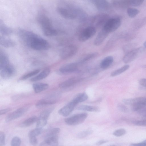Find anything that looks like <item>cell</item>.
I'll use <instances>...</instances> for the list:
<instances>
[{
    "label": "cell",
    "mask_w": 146,
    "mask_h": 146,
    "mask_svg": "<svg viewBox=\"0 0 146 146\" xmlns=\"http://www.w3.org/2000/svg\"><path fill=\"white\" fill-rule=\"evenodd\" d=\"M19 35L24 43L31 48L37 50L48 49L50 44L48 42L35 33L27 30L19 29Z\"/></svg>",
    "instance_id": "cell-1"
},
{
    "label": "cell",
    "mask_w": 146,
    "mask_h": 146,
    "mask_svg": "<svg viewBox=\"0 0 146 146\" xmlns=\"http://www.w3.org/2000/svg\"><path fill=\"white\" fill-rule=\"evenodd\" d=\"M37 21L44 34L47 36H52L56 35L57 31L53 27L50 19L45 15H39Z\"/></svg>",
    "instance_id": "cell-2"
},
{
    "label": "cell",
    "mask_w": 146,
    "mask_h": 146,
    "mask_svg": "<svg viewBox=\"0 0 146 146\" xmlns=\"http://www.w3.org/2000/svg\"><path fill=\"white\" fill-rule=\"evenodd\" d=\"M87 116V114L85 113L77 114L66 118L64 121L66 124L69 125H77L83 123Z\"/></svg>",
    "instance_id": "cell-3"
},
{
    "label": "cell",
    "mask_w": 146,
    "mask_h": 146,
    "mask_svg": "<svg viewBox=\"0 0 146 146\" xmlns=\"http://www.w3.org/2000/svg\"><path fill=\"white\" fill-rule=\"evenodd\" d=\"M121 24V21L119 18H112L108 20L102 29L109 33L116 31L119 27Z\"/></svg>",
    "instance_id": "cell-4"
},
{
    "label": "cell",
    "mask_w": 146,
    "mask_h": 146,
    "mask_svg": "<svg viewBox=\"0 0 146 146\" xmlns=\"http://www.w3.org/2000/svg\"><path fill=\"white\" fill-rule=\"evenodd\" d=\"M145 48L142 47L134 49L127 53L123 57L122 60L124 63L127 64L135 59L139 55L144 52Z\"/></svg>",
    "instance_id": "cell-5"
},
{
    "label": "cell",
    "mask_w": 146,
    "mask_h": 146,
    "mask_svg": "<svg viewBox=\"0 0 146 146\" xmlns=\"http://www.w3.org/2000/svg\"><path fill=\"white\" fill-rule=\"evenodd\" d=\"M56 10L60 15L66 19H73L77 16L76 12L63 5H59L57 7Z\"/></svg>",
    "instance_id": "cell-6"
},
{
    "label": "cell",
    "mask_w": 146,
    "mask_h": 146,
    "mask_svg": "<svg viewBox=\"0 0 146 146\" xmlns=\"http://www.w3.org/2000/svg\"><path fill=\"white\" fill-rule=\"evenodd\" d=\"M16 73L15 68L10 63L0 68V74L3 79H9L14 76Z\"/></svg>",
    "instance_id": "cell-7"
},
{
    "label": "cell",
    "mask_w": 146,
    "mask_h": 146,
    "mask_svg": "<svg viewBox=\"0 0 146 146\" xmlns=\"http://www.w3.org/2000/svg\"><path fill=\"white\" fill-rule=\"evenodd\" d=\"M78 50L76 46L73 45H68L64 48L61 50L60 56L63 59L70 58L75 55Z\"/></svg>",
    "instance_id": "cell-8"
},
{
    "label": "cell",
    "mask_w": 146,
    "mask_h": 146,
    "mask_svg": "<svg viewBox=\"0 0 146 146\" xmlns=\"http://www.w3.org/2000/svg\"><path fill=\"white\" fill-rule=\"evenodd\" d=\"M95 28L93 26H89L84 29L80 33L78 40L81 42L86 41L92 37L96 34Z\"/></svg>",
    "instance_id": "cell-9"
},
{
    "label": "cell",
    "mask_w": 146,
    "mask_h": 146,
    "mask_svg": "<svg viewBox=\"0 0 146 146\" xmlns=\"http://www.w3.org/2000/svg\"><path fill=\"white\" fill-rule=\"evenodd\" d=\"M28 109V108L26 107H22L17 109L6 116L5 121L9 122L19 118L26 113Z\"/></svg>",
    "instance_id": "cell-10"
},
{
    "label": "cell",
    "mask_w": 146,
    "mask_h": 146,
    "mask_svg": "<svg viewBox=\"0 0 146 146\" xmlns=\"http://www.w3.org/2000/svg\"><path fill=\"white\" fill-rule=\"evenodd\" d=\"M78 64L76 63H72L64 64L61 66L59 69L61 73L67 74H70L77 71Z\"/></svg>",
    "instance_id": "cell-11"
},
{
    "label": "cell",
    "mask_w": 146,
    "mask_h": 146,
    "mask_svg": "<svg viewBox=\"0 0 146 146\" xmlns=\"http://www.w3.org/2000/svg\"><path fill=\"white\" fill-rule=\"evenodd\" d=\"M77 104L72 100L58 111V113L60 115L66 117L69 115L73 111Z\"/></svg>",
    "instance_id": "cell-12"
},
{
    "label": "cell",
    "mask_w": 146,
    "mask_h": 146,
    "mask_svg": "<svg viewBox=\"0 0 146 146\" xmlns=\"http://www.w3.org/2000/svg\"><path fill=\"white\" fill-rule=\"evenodd\" d=\"M82 78L78 77H73L61 82L59 87L62 89H66L80 82Z\"/></svg>",
    "instance_id": "cell-13"
},
{
    "label": "cell",
    "mask_w": 146,
    "mask_h": 146,
    "mask_svg": "<svg viewBox=\"0 0 146 146\" xmlns=\"http://www.w3.org/2000/svg\"><path fill=\"white\" fill-rule=\"evenodd\" d=\"M0 43L1 45L6 48L13 47L15 45V42L8 36L0 35Z\"/></svg>",
    "instance_id": "cell-14"
},
{
    "label": "cell",
    "mask_w": 146,
    "mask_h": 146,
    "mask_svg": "<svg viewBox=\"0 0 146 146\" xmlns=\"http://www.w3.org/2000/svg\"><path fill=\"white\" fill-rule=\"evenodd\" d=\"M109 34L102 29L96 37L94 42V44L97 46L100 45L107 38Z\"/></svg>",
    "instance_id": "cell-15"
},
{
    "label": "cell",
    "mask_w": 146,
    "mask_h": 146,
    "mask_svg": "<svg viewBox=\"0 0 146 146\" xmlns=\"http://www.w3.org/2000/svg\"><path fill=\"white\" fill-rule=\"evenodd\" d=\"M0 32L1 35L8 36L13 33L12 29L7 26L2 20H0Z\"/></svg>",
    "instance_id": "cell-16"
},
{
    "label": "cell",
    "mask_w": 146,
    "mask_h": 146,
    "mask_svg": "<svg viewBox=\"0 0 146 146\" xmlns=\"http://www.w3.org/2000/svg\"><path fill=\"white\" fill-rule=\"evenodd\" d=\"M50 72V69L48 68H46L36 76L33 77L30 79L32 82L37 81L43 79L46 77Z\"/></svg>",
    "instance_id": "cell-17"
},
{
    "label": "cell",
    "mask_w": 146,
    "mask_h": 146,
    "mask_svg": "<svg viewBox=\"0 0 146 146\" xmlns=\"http://www.w3.org/2000/svg\"><path fill=\"white\" fill-rule=\"evenodd\" d=\"M94 3L97 8L100 11H105L108 9L110 5L109 3L105 0H94Z\"/></svg>",
    "instance_id": "cell-18"
},
{
    "label": "cell",
    "mask_w": 146,
    "mask_h": 146,
    "mask_svg": "<svg viewBox=\"0 0 146 146\" xmlns=\"http://www.w3.org/2000/svg\"><path fill=\"white\" fill-rule=\"evenodd\" d=\"M143 98L144 97H140L134 98H125L122 101L125 104L132 106L137 104H142Z\"/></svg>",
    "instance_id": "cell-19"
},
{
    "label": "cell",
    "mask_w": 146,
    "mask_h": 146,
    "mask_svg": "<svg viewBox=\"0 0 146 146\" xmlns=\"http://www.w3.org/2000/svg\"><path fill=\"white\" fill-rule=\"evenodd\" d=\"M55 100L51 99H44L38 101L36 104V106L38 108H42L51 105L56 103Z\"/></svg>",
    "instance_id": "cell-20"
},
{
    "label": "cell",
    "mask_w": 146,
    "mask_h": 146,
    "mask_svg": "<svg viewBox=\"0 0 146 146\" xmlns=\"http://www.w3.org/2000/svg\"><path fill=\"white\" fill-rule=\"evenodd\" d=\"M48 85L42 83H35L33 85V88L36 93H38L46 90L48 87Z\"/></svg>",
    "instance_id": "cell-21"
},
{
    "label": "cell",
    "mask_w": 146,
    "mask_h": 146,
    "mask_svg": "<svg viewBox=\"0 0 146 146\" xmlns=\"http://www.w3.org/2000/svg\"><path fill=\"white\" fill-rule=\"evenodd\" d=\"M76 109L92 112H98L100 110V108L97 106L87 105H81L77 107Z\"/></svg>",
    "instance_id": "cell-22"
},
{
    "label": "cell",
    "mask_w": 146,
    "mask_h": 146,
    "mask_svg": "<svg viewBox=\"0 0 146 146\" xmlns=\"http://www.w3.org/2000/svg\"><path fill=\"white\" fill-rule=\"evenodd\" d=\"M108 17L106 15H100L96 16L94 18V21L96 25L99 26L103 25V27L108 21Z\"/></svg>",
    "instance_id": "cell-23"
},
{
    "label": "cell",
    "mask_w": 146,
    "mask_h": 146,
    "mask_svg": "<svg viewBox=\"0 0 146 146\" xmlns=\"http://www.w3.org/2000/svg\"><path fill=\"white\" fill-rule=\"evenodd\" d=\"M113 61V58L112 56H107L101 61L100 64V67L103 69H106L112 64Z\"/></svg>",
    "instance_id": "cell-24"
},
{
    "label": "cell",
    "mask_w": 146,
    "mask_h": 146,
    "mask_svg": "<svg viewBox=\"0 0 146 146\" xmlns=\"http://www.w3.org/2000/svg\"><path fill=\"white\" fill-rule=\"evenodd\" d=\"M38 119V117L35 116L31 117L23 121L20 125V126L22 127H29L37 122Z\"/></svg>",
    "instance_id": "cell-25"
},
{
    "label": "cell",
    "mask_w": 146,
    "mask_h": 146,
    "mask_svg": "<svg viewBox=\"0 0 146 146\" xmlns=\"http://www.w3.org/2000/svg\"><path fill=\"white\" fill-rule=\"evenodd\" d=\"M88 98L87 94L85 92H83L77 94L72 100L78 104L86 101Z\"/></svg>",
    "instance_id": "cell-26"
},
{
    "label": "cell",
    "mask_w": 146,
    "mask_h": 146,
    "mask_svg": "<svg viewBox=\"0 0 146 146\" xmlns=\"http://www.w3.org/2000/svg\"><path fill=\"white\" fill-rule=\"evenodd\" d=\"M58 135H55L45 138L46 141L49 146H58Z\"/></svg>",
    "instance_id": "cell-27"
},
{
    "label": "cell",
    "mask_w": 146,
    "mask_h": 146,
    "mask_svg": "<svg viewBox=\"0 0 146 146\" xmlns=\"http://www.w3.org/2000/svg\"><path fill=\"white\" fill-rule=\"evenodd\" d=\"M129 66L126 64L121 68L113 71L111 74V76L114 77L118 76L127 70L129 68Z\"/></svg>",
    "instance_id": "cell-28"
},
{
    "label": "cell",
    "mask_w": 146,
    "mask_h": 146,
    "mask_svg": "<svg viewBox=\"0 0 146 146\" xmlns=\"http://www.w3.org/2000/svg\"><path fill=\"white\" fill-rule=\"evenodd\" d=\"M60 129L58 127H54L48 130L45 135V138L58 135L60 132Z\"/></svg>",
    "instance_id": "cell-29"
},
{
    "label": "cell",
    "mask_w": 146,
    "mask_h": 146,
    "mask_svg": "<svg viewBox=\"0 0 146 146\" xmlns=\"http://www.w3.org/2000/svg\"><path fill=\"white\" fill-rule=\"evenodd\" d=\"M39 69H36L30 72H29L22 76L19 78L20 80H24L38 74L40 72Z\"/></svg>",
    "instance_id": "cell-30"
},
{
    "label": "cell",
    "mask_w": 146,
    "mask_h": 146,
    "mask_svg": "<svg viewBox=\"0 0 146 146\" xmlns=\"http://www.w3.org/2000/svg\"><path fill=\"white\" fill-rule=\"evenodd\" d=\"M139 11L137 9L128 8L127 9V13L129 16L131 18L135 17L139 13Z\"/></svg>",
    "instance_id": "cell-31"
},
{
    "label": "cell",
    "mask_w": 146,
    "mask_h": 146,
    "mask_svg": "<svg viewBox=\"0 0 146 146\" xmlns=\"http://www.w3.org/2000/svg\"><path fill=\"white\" fill-rule=\"evenodd\" d=\"M42 128L36 127V128L30 131L29 133L28 136L30 137H36L39 135L41 133Z\"/></svg>",
    "instance_id": "cell-32"
},
{
    "label": "cell",
    "mask_w": 146,
    "mask_h": 146,
    "mask_svg": "<svg viewBox=\"0 0 146 146\" xmlns=\"http://www.w3.org/2000/svg\"><path fill=\"white\" fill-rule=\"evenodd\" d=\"M47 122V119L39 117L36 122V127L42 128L46 125Z\"/></svg>",
    "instance_id": "cell-33"
},
{
    "label": "cell",
    "mask_w": 146,
    "mask_h": 146,
    "mask_svg": "<svg viewBox=\"0 0 146 146\" xmlns=\"http://www.w3.org/2000/svg\"><path fill=\"white\" fill-rule=\"evenodd\" d=\"M93 132L92 129H87L79 133L77 135V137L80 138H83L91 134Z\"/></svg>",
    "instance_id": "cell-34"
},
{
    "label": "cell",
    "mask_w": 146,
    "mask_h": 146,
    "mask_svg": "<svg viewBox=\"0 0 146 146\" xmlns=\"http://www.w3.org/2000/svg\"><path fill=\"white\" fill-rule=\"evenodd\" d=\"M53 110V108H51L45 110L40 113L39 117L44 118L47 119L50 114Z\"/></svg>",
    "instance_id": "cell-35"
},
{
    "label": "cell",
    "mask_w": 146,
    "mask_h": 146,
    "mask_svg": "<svg viewBox=\"0 0 146 146\" xmlns=\"http://www.w3.org/2000/svg\"><path fill=\"white\" fill-rule=\"evenodd\" d=\"M143 1H144L141 0H128V5L131 6L137 7L141 5Z\"/></svg>",
    "instance_id": "cell-36"
},
{
    "label": "cell",
    "mask_w": 146,
    "mask_h": 146,
    "mask_svg": "<svg viewBox=\"0 0 146 146\" xmlns=\"http://www.w3.org/2000/svg\"><path fill=\"white\" fill-rule=\"evenodd\" d=\"M21 143L20 139L18 137H15L12 139L11 142V146H20Z\"/></svg>",
    "instance_id": "cell-37"
},
{
    "label": "cell",
    "mask_w": 146,
    "mask_h": 146,
    "mask_svg": "<svg viewBox=\"0 0 146 146\" xmlns=\"http://www.w3.org/2000/svg\"><path fill=\"white\" fill-rule=\"evenodd\" d=\"M126 131L124 129L121 128L115 131L113 133V135L116 137H120L124 135Z\"/></svg>",
    "instance_id": "cell-38"
},
{
    "label": "cell",
    "mask_w": 146,
    "mask_h": 146,
    "mask_svg": "<svg viewBox=\"0 0 146 146\" xmlns=\"http://www.w3.org/2000/svg\"><path fill=\"white\" fill-rule=\"evenodd\" d=\"M117 106L118 110L121 112L126 113L129 111L128 108L125 105L122 104H118Z\"/></svg>",
    "instance_id": "cell-39"
},
{
    "label": "cell",
    "mask_w": 146,
    "mask_h": 146,
    "mask_svg": "<svg viewBox=\"0 0 146 146\" xmlns=\"http://www.w3.org/2000/svg\"><path fill=\"white\" fill-rule=\"evenodd\" d=\"M145 106L141 104H136L132 106L131 110L133 111H138Z\"/></svg>",
    "instance_id": "cell-40"
},
{
    "label": "cell",
    "mask_w": 146,
    "mask_h": 146,
    "mask_svg": "<svg viewBox=\"0 0 146 146\" xmlns=\"http://www.w3.org/2000/svg\"><path fill=\"white\" fill-rule=\"evenodd\" d=\"M97 55V53H93L87 55L81 60V62H83L87 61L90 59L96 56Z\"/></svg>",
    "instance_id": "cell-41"
},
{
    "label": "cell",
    "mask_w": 146,
    "mask_h": 146,
    "mask_svg": "<svg viewBox=\"0 0 146 146\" xmlns=\"http://www.w3.org/2000/svg\"><path fill=\"white\" fill-rule=\"evenodd\" d=\"M5 142V135L4 132L0 131V146H4Z\"/></svg>",
    "instance_id": "cell-42"
},
{
    "label": "cell",
    "mask_w": 146,
    "mask_h": 146,
    "mask_svg": "<svg viewBox=\"0 0 146 146\" xmlns=\"http://www.w3.org/2000/svg\"><path fill=\"white\" fill-rule=\"evenodd\" d=\"M135 125L139 126H146V120H138L134 122Z\"/></svg>",
    "instance_id": "cell-43"
},
{
    "label": "cell",
    "mask_w": 146,
    "mask_h": 146,
    "mask_svg": "<svg viewBox=\"0 0 146 146\" xmlns=\"http://www.w3.org/2000/svg\"><path fill=\"white\" fill-rule=\"evenodd\" d=\"M29 140L30 143L34 146H36L38 144V140L36 137H30Z\"/></svg>",
    "instance_id": "cell-44"
},
{
    "label": "cell",
    "mask_w": 146,
    "mask_h": 146,
    "mask_svg": "<svg viewBox=\"0 0 146 146\" xmlns=\"http://www.w3.org/2000/svg\"><path fill=\"white\" fill-rule=\"evenodd\" d=\"M130 146H146V139L139 143H131Z\"/></svg>",
    "instance_id": "cell-45"
},
{
    "label": "cell",
    "mask_w": 146,
    "mask_h": 146,
    "mask_svg": "<svg viewBox=\"0 0 146 146\" xmlns=\"http://www.w3.org/2000/svg\"><path fill=\"white\" fill-rule=\"evenodd\" d=\"M137 112L139 114L146 117V108L144 107L138 111Z\"/></svg>",
    "instance_id": "cell-46"
},
{
    "label": "cell",
    "mask_w": 146,
    "mask_h": 146,
    "mask_svg": "<svg viewBox=\"0 0 146 146\" xmlns=\"http://www.w3.org/2000/svg\"><path fill=\"white\" fill-rule=\"evenodd\" d=\"M11 109L10 108H7L1 110H0V115H2L10 111Z\"/></svg>",
    "instance_id": "cell-47"
},
{
    "label": "cell",
    "mask_w": 146,
    "mask_h": 146,
    "mask_svg": "<svg viewBox=\"0 0 146 146\" xmlns=\"http://www.w3.org/2000/svg\"><path fill=\"white\" fill-rule=\"evenodd\" d=\"M139 84L143 87H146V78L141 79L139 81Z\"/></svg>",
    "instance_id": "cell-48"
},
{
    "label": "cell",
    "mask_w": 146,
    "mask_h": 146,
    "mask_svg": "<svg viewBox=\"0 0 146 146\" xmlns=\"http://www.w3.org/2000/svg\"><path fill=\"white\" fill-rule=\"evenodd\" d=\"M107 142H108V141L107 140H101L97 142L96 143V145L98 146L100 145L106 143Z\"/></svg>",
    "instance_id": "cell-49"
},
{
    "label": "cell",
    "mask_w": 146,
    "mask_h": 146,
    "mask_svg": "<svg viewBox=\"0 0 146 146\" xmlns=\"http://www.w3.org/2000/svg\"><path fill=\"white\" fill-rule=\"evenodd\" d=\"M39 146H49V145L47 142L44 140L40 144Z\"/></svg>",
    "instance_id": "cell-50"
},
{
    "label": "cell",
    "mask_w": 146,
    "mask_h": 146,
    "mask_svg": "<svg viewBox=\"0 0 146 146\" xmlns=\"http://www.w3.org/2000/svg\"><path fill=\"white\" fill-rule=\"evenodd\" d=\"M143 45L144 46V47L145 48H146V41L144 42Z\"/></svg>",
    "instance_id": "cell-51"
},
{
    "label": "cell",
    "mask_w": 146,
    "mask_h": 146,
    "mask_svg": "<svg viewBox=\"0 0 146 146\" xmlns=\"http://www.w3.org/2000/svg\"><path fill=\"white\" fill-rule=\"evenodd\" d=\"M143 68H146V64L143 66Z\"/></svg>",
    "instance_id": "cell-52"
},
{
    "label": "cell",
    "mask_w": 146,
    "mask_h": 146,
    "mask_svg": "<svg viewBox=\"0 0 146 146\" xmlns=\"http://www.w3.org/2000/svg\"><path fill=\"white\" fill-rule=\"evenodd\" d=\"M116 146V145H111V146Z\"/></svg>",
    "instance_id": "cell-53"
}]
</instances>
